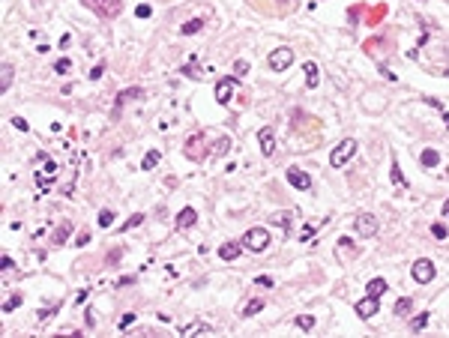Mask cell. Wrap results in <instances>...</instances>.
<instances>
[{
	"label": "cell",
	"mask_w": 449,
	"mask_h": 338,
	"mask_svg": "<svg viewBox=\"0 0 449 338\" xmlns=\"http://www.w3.org/2000/svg\"><path fill=\"white\" fill-rule=\"evenodd\" d=\"M81 3L102 18H117L123 12V0H81Z\"/></svg>",
	"instance_id": "1"
},
{
	"label": "cell",
	"mask_w": 449,
	"mask_h": 338,
	"mask_svg": "<svg viewBox=\"0 0 449 338\" xmlns=\"http://www.w3.org/2000/svg\"><path fill=\"white\" fill-rule=\"evenodd\" d=\"M353 153H357V141H353V138H345V141L329 153V165H332V168H345L347 159H353Z\"/></svg>",
	"instance_id": "2"
},
{
	"label": "cell",
	"mask_w": 449,
	"mask_h": 338,
	"mask_svg": "<svg viewBox=\"0 0 449 338\" xmlns=\"http://www.w3.org/2000/svg\"><path fill=\"white\" fill-rule=\"evenodd\" d=\"M267 246H270L267 228H252V231H246V236H242V249H249V251H264Z\"/></svg>",
	"instance_id": "3"
},
{
	"label": "cell",
	"mask_w": 449,
	"mask_h": 338,
	"mask_svg": "<svg viewBox=\"0 0 449 338\" xmlns=\"http://www.w3.org/2000/svg\"><path fill=\"white\" fill-rule=\"evenodd\" d=\"M410 272H414V282H419V285H428L434 275H437V269H434V264L428 261V257H419Z\"/></svg>",
	"instance_id": "4"
},
{
	"label": "cell",
	"mask_w": 449,
	"mask_h": 338,
	"mask_svg": "<svg viewBox=\"0 0 449 338\" xmlns=\"http://www.w3.org/2000/svg\"><path fill=\"white\" fill-rule=\"evenodd\" d=\"M267 63H270L273 72H285L291 63H294V51H291V48H276V51L267 57Z\"/></svg>",
	"instance_id": "5"
},
{
	"label": "cell",
	"mask_w": 449,
	"mask_h": 338,
	"mask_svg": "<svg viewBox=\"0 0 449 338\" xmlns=\"http://www.w3.org/2000/svg\"><path fill=\"white\" fill-rule=\"evenodd\" d=\"M353 231L360 233V236H375V233H378V215H371V213L357 215V222H353Z\"/></svg>",
	"instance_id": "6"
},
{
	"label": "cell",
	"mask_w": 449,
	"mask_h": 338,
	"mask_svg": "<svg viewBox=\"0 0 449 338\" xmlns=\"http://www.w3.org/2000/svg\"><path fill=\"white\" fill-rule=\"evenodd\" d=\"M258 144H260V153L264 156H273L276 153V132L270 129V126H264L258 132Z\"/></svg>",
	"instance_id": "7"
},
{
	"label": "cell",
	"mask_w": 449,
	"mask_h": 338,
	"mask_svg": "<svg viewBox=\"0 0 449 338\" xmlns=\"http://www.w3.org/2000/svg\"><path fill=\"white\" fill-rule=\"evenodd\" d=\"M288 183H291L294 189H300V192H309L311 189V177L306 174V171H300V168H288Z\"/></svg>",
	"instance_id": "8"
},
{
	"label": "cell",
	"mask_w": 449,
	"mask_h": 338,
	"mask_svg": "<svg viewBox=\"0 0 449 338\" xmlns=\"http://www.w3.org/2000/svg\"><path fill=\"white\" fill-rule=\"evenodd\" d=\"M141 96H144V90H141V87L123 90L120 96H117V105H114V111H111V117L117 120V117H120V111H123V105H126V102H132V99H141Z\"/></svg>",
	"instance_id": "9"
},
{
	"label": "cell",
	"mask_w": 449,
	"mask_h": 338,
	"mask_svg": "<svg viewBox=\"0 0 449 338\" xmlns=\"http://www.w3.org/2000/svg\"><path fill=\"white\" fill-rule=\"evenodd\" d=\"M234 87H237V81H234V78H222V81L216 84V102L228 105V102H231V96H234Z\"/></svg>",
	"instance_id": "10"
},
{
	"label": "cell",
	"mask_w": 449,
	"mask_h": 338,
	"mask_svg": "<svg viewBox=\"0 0 449 338\" xmlns=\"http://www.w3.org/2000/svg\"><path fill=\"white\" fill-rule=\"evenodd\" d=\"M375 311H378V296H365V300H360V303H357V314H360L363 321L375 317Z\"/></svg>",
	"instance_id": "11"
},
{
	"label": "cell",
	"mask_w": 449,
	"mask_h": 338,
	"mask_svg": "<svg viewBox=\"0 0 449 338\" xmlns=\"http://www.w3.org/2000/svg\"><path fill=\"white\" fill-rule=\"evenodd\" d=\"M195 222H198V213H195L192 207L180 210V213H177V231H186V228H192Z\"/></svg>",
	"instance_id": "12"
},
{
	"label": "cell",
	"mask_w": 449,
	"mask_h": 338,
	"mask_svg": "<svg viewBox=\"0 0 449 338\" xmlns=\"http://www.w3.org/2000/svg\"><path fill=\"white\" fill-rule=\"evenodd\" d=\"M242 251V243H224L222 249H219V257L222 261H237Z\"/></svg>",
	"instance_id": "13"
},
{
	"label": "cell",
	"mask_w": 449,
	"mask_h": 338,
	"mask_svg": "<svg viewBox=\"0 0 449 338\" xmlns=\"http://www.w3.org/2000/svg\"><path fill=\"white\" fill-rule=\"evenodd\" d=\"M317 84H321V72H317V63H311V60H309V63H306V87L314 90Z\"/></svg>",
	"instance_id": "14"
},
{
	"label": "cell",
	"mask_w": 449,
	"mask_h": 338,
	"mask_svg": "<svg viewBox=\"0 0 449 338\" xmlns=\"http://www.w3.org/2000/svg\"><path fill=\"white\" fill-rule=\"evenodd\" d=\"M12 75H15V66L12 63H3V69H0V93H6L9 84H12Z\"/></svg>",
	"instance_id": "15"
},
{
	"label": "cell",
	"mask_w": 449,
	"mask_h": 338,
	"mask_svg": "<svg viewBox=\"0 0 449 338\" xmlns=\"http://www.w3.org/2000/svg\"><path fill=\"white\" fill-rule=\"evenodd\" d=\"M386 290H389V287H386L383 279H371V282H368V296H378V300H380Z\"/></svg>",
	"instance_id": "16"
},
{
	"label": "cell",
	"mask_w": 449,
	"mask_h": 338,
	"mask_svg": "<svg viewBox=\"0 0 449 338\" xmlns=\"http://www.w3.org/2000/svg\"><path fill=\"white\" fill-rule=\"evenodd\" d=\"M204 24H207L204 18H192V21H186L180 30H183V36H192V33H198V30H204Z\"/></svg>",
	"instance_id": "17"
},
{
	"label": "cell",
	"mask_w": 449,
	"mask_h": 338,
	"mask_svg": "<svg viewBox=\"0 0 449 338\" xmlns=\"http://www.w3.org/2000/svg\"><path fill=\"white\" fill-rule=\"evenodd\" d=\"M159 159H162V153H159V150H150V153L144 156V162H141V171H153L156 165H159Z\"/></svg>",
	"instance_id": "18"
},
{
	"label": "cell",
	"mask_w": 449,
	"mask_h": 338,
	"mask_svg": "<svg viewBox=\"0 0 449 338\" xmlns=\"http://www.w3.org/2000/svg\"><path fill=\"white\" fill-rule=\"evenodd\" d=\"M419 159H422V165H425V168H437V165H440V153H437V150H422V156H419Z\"/></svg>",
	"instance_id": "19"
},
{
	"label": "cell",
	"mask_w": 449,
	"mask_h": 338,
	"mask_svg": "<svg viewBox=\"0 0 449 338\" xmlns=\"http://www.w3.org/2000/svg\"><path fill=\"white\" fill-rule=\"evenodd\" d=\"M69 236H72V225H69V222H63V225L57 228V233H54V243H57V246H63Z\"/></svg>",
	"instance_id": "20"
},
{
	"label": "cell",
	"mask_w": 449,
	"mask_h": 338,
	"mask_svg": "<svg viewBox=\"0 0 449 338\" xmlns=\"http://www.w3.org/2000/svg\"><path fill=\"white\" fill-rule=\"evenodd\" d=\"M410 308H414V300H410V296H401V300L396 303V314L404 317V314H410Z\"/></svg>",
	"instance_id": "21"
},
{
	"label": "cell",
	"mask_w": 449,
	"mask_h": 338,
	"mask_svg": "<svg viewBox=\"0 0 449 338\" xmlns=\"http://www.w3.org/2000/svg\"><path fill=\"white\" fill-rule=\"evenodd\" d=\"M389 180H392V186H398V189H404V186H407V180H404V174L398 171L396 162H392V168H389Z\"/></svg>",
	"instance_id": "22"
},
{
	"label": "cell",
	"mask_w": 449,
	"mask_h": 338,
	"mask_svg": "<svg viewBox=\"0 0 449 338\" xmlns=\"http://www.w3.org/2000/svg\"><path fill=\"white\" fill-rule=\"evenodd\" d=\"M425 326H428V311L416 314L414 321H410V329H414V332H419V329H425Z\"/></svg>",
	"instance_id": "23"
},
{
	"label": "cell",
	"mask_w": 449,
	"mask_h": 338,
	"mask_svg": "<svg viewBox=\"0 0 449 338\" xmlns=\"http://www.w3.org/2000/svg\"><path fill=\"white\" fill-rule=\"evenodd\" d=\"M258 311H264V303H260V300H252V303L246 305V311H242V317H255Z\"/></svg>",
	"instance_id": "24"
},
{
	"label": "cell",
	"mask_w": 449,
	"mask_h": 338,
	"mask_svg": "<svg viewBox=\"0 0 449 338\" xmlns=\"http://www.w3.org/2000/svg\"><path fill=\"white\" fill-rule=\"evenodd\" d=\"M18 305H21V293H12V296H9V300H6V303H3V311H6V314H9V311H15Z\"/></svg>",
	"instance_id": "25"
},
{
	"label": "cell",
	"mask_w": 449,
	"mask_h": 338,
	"mask_svg": "<svg viewBox=\"0 0 449 338\" xmlns=\"http://www.w3.org/2000/svg\"><path fill=\"white\" fill-rule=\"evenodd\" d=\"M69 69H72V60H69V57H60V60L54 63V72H60V75H66Z\"/></svg>",
	"instance_id": "26"
},
{
	"label": "cell",
	"mask_w": 449,
	"mask_h": 338,
	"mask_svg": "<svg viewBox=\"0 0 449 338\" xmlns=\"http://www.w3.org/2000/svg\"><path fill=\"white\" fill-rule=\"evenodd\" d=\"M111 225H114V213L111 210H102L99 213V228H111Z\"/></svg>",
	"instance_id": "27"
},
{
	"label": "cell",
	"mask_w": 449,
	"mask_h": 338,
	"mask_svg": "<svg viewBox=\"0 0 449 338\" xmlns=\"http://www.w3.org/2000/svg\"><path fill=\"white\" fill-rule=\"evenodd\" d=\"M294 323L300 326V329H311V326H314V317H311V314H300Z\"/></svg>",
	"instance_id": "28"
},
{
	"label": "cell",
	"mask_w": 449,
	"mask_h": 338,
	"mask_svg": "<svg viewBox=\"0 0 449 338\" xmlns=\"http://www.w3.org/2000/svg\"><path fill=\"white\" fill-rule=\"evenodd\" d=\"M228 147H231V141H228V138H219V141H216V150H213V156H224Z\"/></svg>",
	"instance_id": "29"
},
{
	"label": "cell",
	"mask_w": 449,
	"mask_h": 338,
	"mask_svg": "<svg viewBox=\"0 0 449 338\" xmlns=\"http://www.w3.org/2000/svg\"><path fill=\"white\" fill-rule=\"evenodd\" d=\"M141 222H144V215H132V218H129V222H126V225H123V228H120V231H132V228H138V225H141Z\"/></svg>",
	"instance_id": "30"
},
{
	"label": "cell",
	"mask_w": 449,
	"mask_h": 338,
	"mask_svg": "<svg viewBox=\"0 0 449 338\" xmlns=\"http://www.w3.org/2000/svg\"><path fill=\"white\" fill-rule=\"evenodd\" d=\"M39 159L45 162V174H48V177H54V174H57V165H54V162L48 159V156H45V153H42V156H39Z\"/></svg>",
	"instance_id": "31"
},
{
	"label": "cell",
	"mask_w": 449,
	"mask_h": 338,
	"mask_svg": "<svg viewBox=\"0 0 449 338\" xmlns=\"http://www.w3.org/2000/svg\"><path fill=\"white\" fill-rule=\"evenodd\" d=\"M102 75H105V63H96V66L90 69V81H99Z\"/></svg>",
	"instance_id": "32"
},
{
	"label": "cell",
	"mask_w": 449,
	"mask_h": 338,
	"mask_svg": "<svg viewBox=\"0 0 449 338\" xmlns=\"http://www.w3.org/2000/svg\"><path fill=\"white\" fill-rule=\"evenodd\" d=\"M12 126H15L18 132H27V129H30V123H27L24 117H12Z\"/></svg>",
	"instance_id": "33"
},
{
	"label": "cell",
	"mask_w": 449,
	"mask_h": 338,
	"mask_svg": "<svg viewBox=\"0 0 449 338\" xmlns=\"http://www.w3.org/2000/svg\"><path fill=\"white\" fill-rule=\"evenodd\" d=\"M246 72H249V63L246 60H237L234 63V75H246Z\"/></svg>",
	"instance_id": "34"
},
{
	"label": "cell",
	"mask_w": 449,
	"mask_h": 338,
	"mask_svg": "<svg viewBox=\"0 0 449 338\" xmlns=\"http://www.w3.org/2000/svg\"><path fill=\"white\" fill-rule=\"evenodd\" d=\"M150 12H153V9H150L147 3H141L138 9H135V15H138V18H150Z\"/></svg>",
	"instance_id": "35"
},
{
	"label": "cell",
	"mask_w": 449,
	"mask_h": 338,
	"mask_svg": "<svg viewBox=\"0 0 449 338\" xmlns=\"http://www.w3.org/2000/svg\"><path fill=\"white\" fill-rule=\"evenodd\" d=\"M432 233L437 236V240H446V228H443V225H432Z\"/></svg>",
	"instance_id": "36"
},
{
	"label": "cell",
	"mask_w": 449,
	"mask_h": 338,
	"mask_svg": "<svg viewBox=\"0 0 449 338\" xmlns=\"http://www.w3.org/2000/svg\"><path fill=\"white\" fill-rule=\"evenodd\" d=\"M132 323H135V314H123V317H120V329L132 326Z\"/></svg>",
	"instance_id": "37"
},
{
	"label": "cell",
	"mask_w": 449,
	"mask_h": 338,
	"mask_svg": "<svg viewBox=\"0 0 449 338\" xmlns=\"http://www.w3.org/2000/svg\"><path fill=\"white\" fill-rule=\"evenodd\" d=\"M87 243H90V231H84L78 240H75V246H78V249H81V246H87Z\"/></svg>",
	"instance_id": "38"
},
{
	"label": "cell",
	"mask_w": 449,
	"mask_h": 338,
	"mask_svg": "<svg viewBox=\"0 0 449 338\" xmlns=\"http://www.w3.org/2000/svg\"><path fill=\"white\" fill-rule=\"evenodd\" d=\"M258 287H273V279H270V275H260V279H258Z\"/></svg>",
	"instance_id": "39"
},
{
	"label": "cell",
	"mask_w": 449,
	"mask_h": 338,
	"mask_svg": "<svg viewBox=\"0 0 449 338\" xmlns=\"http://www.w3.org/2000/svg\"><path fill=\"white\" fill-rule=\"evenodd\" d=\"M69 42H72V36H69V33H63V36H60V48H69Z\"/></svg>",
	"instance_id": "40"
},
{
	"label": "cell",
	"mask_w": 449,
	"mask_h": 338,
	"mask_svg": "<svg viewBox=\"0 0 449 338\" xmlns=\"http://www.w3.org/2000/svg\"><path fill=\"white\" fill-rule=\"evenodd\" d=\"M0 267H3V269H12L15 264H12V257H3V261H0Z\"/></svg>",
	"instance_id": "41"
},
{
	"label": "cell",
	"mask_w": 449,
	"mask_h": 338,
	"mask_svg": "<svg viewBox=\"0 0 449 338\" xmlns=\"http://www.w3.org/2000/svg\"><path fill=\"white\" fill-rule=\"evenodd\" d=\"M443 215H449V201H446V204H443Z\"/></svg>",
	"instance_id": "42"
},
{
	"label": "cell",
	"mask_w": 449,
	"mask_h": 338,
	"mask_svg": "<svg viewBox=\"0 0 449 338\" xmlns=\"http://www.w3.org/2000/svg\"><path fill=\"white\" fill-rule=\"evenodd\" d=\"M443 123H446V126H449V114H443Z\"/></svg>",
	"instance_id": "43"
}]
</instances>
